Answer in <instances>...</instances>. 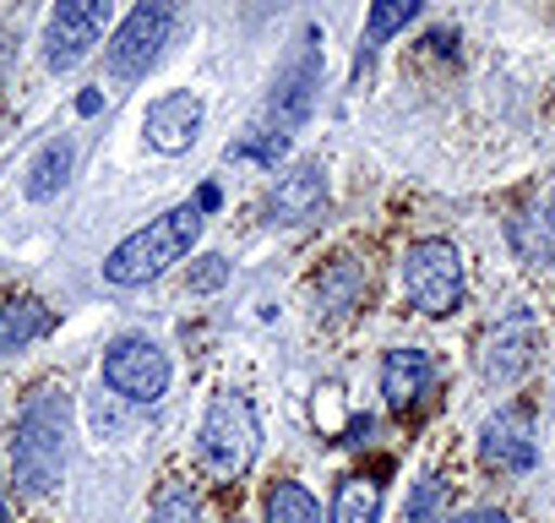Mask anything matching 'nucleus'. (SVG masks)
I'll list each match as a JSON object with an SVG mask.
<instances>
[{
    "instance_id": "f257e3e1",
    "label": "nucleus",
    "mask_w": 555,
    "mask_h": 523,
    "mask_svg": "<svg viewBox=\"0 0 555 523\" xmlns=\"http://www.w3.org/2000/svg\"><path fill=\"white\" fill-rule=\"evenodd\" d=\"M317 82H322L317 34H306V39H300V50H295V61H289L284 72H278V82H272V93H267L261 115L250 120L245 142H234V148H229V158H256V164H272V169H278V158L289 153L295 131H300V126L311 120V110H317Z\"/></svg>"
},
{
    "instance_id": "f03ea898",
    "label": "nucleus",
    "mask_w": 555,
    "mask_h": 523,
    "mask_svg": "<svg viewBox=\"0 0 555 523\" xmlns=\"http://www.w3.org/2000/svg\"><path fill=\"white\" fill-rule=\"evenodd\" d=\"M66 436H72V393L61 382H44L23 414H17V436H12V469L17 485L34 496H50L66 474Z\"/></svg>"
},
{
    "instance_id": "7ed1b4c3",
    "label": "nucleus",
    "mask_w": 555,
    "mask_h": 523,
    "mask_svg": "<svg viewBox=\"0 0 555 523\" xmlns=\"http://www.w3.org/2000/svg\"><path fill=\"white\" fill-rule=\"evenodd\" d=\"M202 218H207V213H202L196 202H180V207L147 218L137 234H126V240L104 256V279H109L115 290H142V284L164 279L175 262H185V251L202 240Z\"/></svg>"
},
{
    "instance_id": "20e7f679",
    "label": "nucleus",
    "mask_w": 555,
    "mask_h": 523,
    "mask_svg": "<svg viewBox=\"0 0 555 523\" xmlns=\"http://www.w3.org/2000/svg\"><path fill=\"white\" fill-rule=\"evenodd\" d=\"M196 447H202L207 474H218V480H240V474L256 463V447H261V431H256V409H250V398L234 393V387L212 393L207 420H202V442H196Z\"/></svg>"
},
{
    "instance_id": "39448f33",
    "label": "nucleus",
    "mask_w": 555,
    "mask_h": 523,
    "mask_svg": "<svg viewBox=\"0 0 555 523\" xmlns=\"http://www.w3.org/2000/svg\"><path fill=\"white\" fill-rule=\"evenodd\" d=\"M403 295L425 317H452L463 306V251L452 240H414L403 251Z\"/></svg>"
},
{
    "instance_id": "423d86ee",
    "label": "nucleus",
    "mask_w": 555,
    "mask_h": 523,
    "mask_svg": "<svg viewBox=\"0 0 555 523\" xmlns=\"http://www.w3.org/2000/svg\"><path fill=\"white\" fill-rule=\"evenodd\" d=\"M169 34H175V0H137L131 17L120 23V34H115V39H109V50H104L109 72H115L120 82L147 77V72L158 66V55H164Z\"/></svg>"
},
{
    "instance_id": "0eeeda50",
    "label": "nucleus",
    "mask_w": 555,
    "mask_h": 523,
    "mask_svg": "<svg viewBox=\"0 0 555 523\" xmlns=\"http://www.w3.org/2000/svg\"><path fill=\"white\" fill-rule=\"evenodd\" d=\"M109 23V0H55V12L44 23V66L50 72H72L93 55V44L104 39Z\"/></svg>"
},
{
    "instance_id": "6e6552de",
    "label": "nucleus",
    "mask_w": 555,
    "mask_h": 523,
    "mask_svg": "<svg viewBox=\"0 0 555 523\" xmlns=\"http://www.w3.org/2000/svg\"><path fill=\"white\" fill-rule=\"evenodd\" d=\"M104 382L126 398V404H158L169 393V355L153 339H115L104 349Z\"/></svg>"
},
{
    "instance_id": "1a4fd4ad",
    "label": "nucleus",
    "mask_w": 555,
    "mask_h": 523,
    "mask_svg": "<svg viewBox=\"0 0 555 523\" xmlns=\"http://www.w3.org/2000/svg\"><path fill=\"white\" fill-rule=\"evenodd\" d=\"M533 349H539V317H533V311H522V306H512V311L485 333L479 377H485V382H495V387H506V382H517V377L528 371Z\"/></svg>"
},
{
    "instance_id": "9d476101",
    "label": "nucleus",
    "mask_w": 555,
    "mask_h": 523,
    "mask_svg": "<svg viewBox=\"0 0 555 523\" xmlns=\"http://www.w3.org/2000/svg\"><path fill=\"white\" fill-rule=\"evenodd\" d=\"M322 202H327V169L317 158H306V164L278 175V186L267 196V213H272V224H306V218L322 213Z\"/></svg>"
},
{
    "instance_id": "9b49d317",
    "label": "nucleus",
    "mask_w": 555,
    "mask_h": 523,
    "mask_svg": "<svg viewBox=\"0 0 555 523\" xmlns=\"http://www.w3.org/2000/svg\"><path fill=\"white\" fill-rule=\"evenodd\" d=\"M142 131H147V142L158 153H169V158L185 153L196 142V131H202V99L196 93H164V99H153Z\"/></svg>"
},
{
    "instance_id": "f8f14e48",
    "label": "nucleus",
    "mask_w": 555,
    "mask_h": 523,
    "mask_svg": "<svg viewBox=\"0 0 555 523\" xmlns=\"http://www.w3.org/2000/svg\"><path fill=\"white\" fill-rule=\"evenodd\" d=\"M506 234H512V251L522 262H533V268H555V180L506 224Z\"/></svg>"
},
{
    "instance_id": "ddd939ff",
    "label": "nucleus",
    "mask_w": 555,
    "mask_h": 523,
    "mask_svg": "<svg viewBox=\"0 0 555 523\" xmlns=\"http://www.w3.org/2000/svg\"><path fill=\"white\" fill-rule=\"evenodd\" d=\"M430 382H436V366H430L425 349L403 344V349H387V355H382V398H387V409L420 404V398L430 393Z\"/></svg>"
},
{
    "instance_id": "4468645a",
    "label": "nucleus",
    "mask_w": 555,
    "mask_h": 523,
    "mask_svg": "<svg viewBox=\"0 0 555 523\" xmlns=\"http://www.w3.org/2000/svg\"><path fill=\"white\" fill-rule=\"evenodd\" d=\"M55 328V311L39 295H7L0 301V355L28 349L34 339H44Z\"/></svg>"
},
{
    "instance_id": "2eb2a0df",
    "label": "nucleus",
    "mask_w": 555,
    "mask_h": 523,
    "mask_svg": "<svg viewBox=\"0 0 555 523\" xmlns=\"http://www.w3.org/2000/svg\"><path fill=\"white\" fill-rule=\"evenodd\" d=\"M479 458L495 463V469H512V474L533 469V436H528V425L517 414H495L485 425V436H479Z\"/></svg>"
},
{
    "instance_id": "dca6fc26",
    "label": "nucleus",
    "mask_w": 555,
    "mask_h": 523,
    "mask_svg": "<svg viewBox=\"0 0 555 523\" xmlns=\"http://www.w3.org/2000/svg\"><path fill=\"white\" fill-rule=\"evenodd\" d=\"M72 164H77L72 137H50V142L34 153V164H28V180H23L28 202H50V196H55V191L72 180Z\"/></svg>"
},
{
    "instance_id": "f3484780",
    "label": "nucleus",
    "mask_w": 555,
    "mask_h": 523,
    "mask_svg": "<svg viewBox=\"0 0 555 523\" xmlns=\"http://www.w3.org/2000/svg\"><path fill=\"white\" fill-rule=\"evenodd\" d=\"M365 268L360 262H349V256H338L333 268L317 279V311L322 317H344V311H354L360 301H365Z\"/></svg>"
},
{
    "instance_id": "a211bd4d",
    "label": "nucleus",
    "mask_w": 555,
    "mask_h": 523,
    "mask_svg": "<svg viewBox=\"0 0 555 523\" xmlns=\"http://www.w3.org/2000/svg\"><path fill=\"white\" fill-rule=\"evenodd\" d=\"M382 518V480L349 474L333 496V523H376Z\"/></svg>"
},
{
    "instance_id": "6ab92c4d",
    "label": "nucleus",
    "mask_w": 555,
    "mask_h": 523,
    "mask_svg": "<svg viewBox=\"0 0 555 523\" xmlns=\"http://www.w3.org/2000/svg\"><path fill=\"white\" fill-rule=\"evenodd\" d=\"M425 0H371V17H365V50H382L387 39H398L414 17H420Z\"/></svg>"
},
{
    "instance_id": "aec40b11",
    "label": "nucleus",
    "mask_w": 555,
    "mask_h": 523,
    "mask_svg": "<svg viewBox=\"0 0 555 523\" xmlns=\"http://www.w3.org/2000/svg\"><path fill=\"white\" fill-rule=\"evenodd\" d=\"M267 523H322V507H317V496L306 485L278 480L267 490Z\"/></svg>"
},
{
    "instance_id": "412c9836",
    "label": "nucleus",
    "mask_w": 555,
    "mask_h": 523,
    "mask_svg": "<svg viewBox=\"0 0 555 523\" xmlns=\"http://www.w3.org/2000/svg\"><path fill=\"white\" fill-rule=\"evenodd\" d=\"M153 523H196V496L180 480H169L153 501Z\"/></svg>"
},
{
    "instance_id": "4be33fe9",
    "label": "nucleus",
    "mask_w": 555,
    "mask_h": 523,
    "mask_svg": "<svg viewBox=\"0 0 555 523\" xmlns=\"http://www.w3.org/2000/svg\"><path fill=\"white\" fill-rule=\"evenodd\" d=\"M223 279H229V262H223V256H202V262H196V268H191V290H196V295H207V290H218Z\"/></svg>"
},
{
    "instance_id": "5701e85b",
    "label": "nucleus",
    "mask_w": 555,
    "mask_h": 523,
    "mask_svg": "<svg viewBox=\"0 0 555 523\" xmlns=\"http://www.w3.org/2000/svg\"><path fill=\"white\" fill-rule=\"evenodd\" d=\"M436 496H441V485H436V480H425V485H420V496H414V512H409V523H430V507H436Z\"/></svg>"
},
{
    "instance_id": "b1692460",
    "label": "nucleus",
    "mask_w": 555,
    "mask_h": 523,
    "mask_svg": "<svg viewBox=\"0 0 555 523\" xmlns=\"http://www.w3.org/2000/svg\"><path fill=\"white\" fill-rule=\"evenodd\" d=\"M452 523H512V518L495 512V507H479V512H463V518H452Z\"/></svg>"
},
{
    "instance_id": "393cba45",
    "label": "nucleus",
    "mask_w": 555,
    "mask_h": 523,
    "mask_svg": "<svg viewBox=\"0 0 555 523\" xmlns=\"http://www.w3.org/2000/svg\"><path fill=\"white\" fill-rule=\"evenodd\" d=\"M99 110H104V93H99V88L77 93V115H99Z\"/></svg>"
},
{
    "instance_id": "a878e982",
    "label": "nucleus",
    "mask_w": 555,
    "mask_h": 523,
    "mask_svg": "<svg viewBox=\"0 0 555 523\" xmlns=\"http://www.w3.org/2000/svg\"><path fill=\"white\" fill-rule=\"evenodd\" d=\"M218 202H223V191H218V186H202V191H196V207H202V213H212Z\"/></svg>"
},
{
    "instance_id": "bb28decb",
    "label": "nucleus",
    "mask_w": 555,
    "mask_h": 523,
    "mask_svg": "<svg viewBox=\"0 0 555 523\" xmlns=\"http://www.w3.org/2000/svg\"><path fill=\"white\" fill-rule=\"evenodd\" d=\"M0 523H12V518H7V496H0Z\"/></svg>"
}]
</instances>
